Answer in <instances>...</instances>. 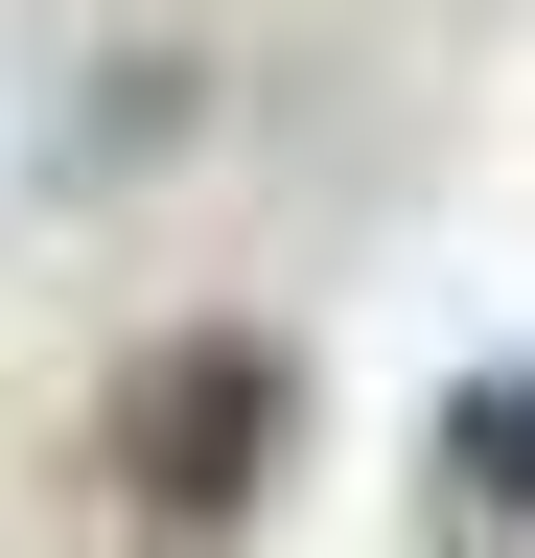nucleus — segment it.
<instances>
[{
	"mask_svg": "<svg viewBox=\"0 0 535 558\" xmlns=\"http://www.w3.org/2000/svg\"><path fill=\"white\" fill-rule=\"evenodd\" d=\"M280 349H256V326H163L141 349V373H117V418H94V465H117V512H141V535H233L256 512V488H280Z\"/></svg>",
	"mask_w": 535,
	"mask_h": 558,
	"instance_id": "obj_1",
	"label": "nucleus"
},
{
	"mask_svg": "<svg viewBox=\"0 0 535 558\" xmlns=\"http://www.w3.org/2000/svg\"><path fill=\"white\" fill-rule=\"evenodd\" d=\"M442 488L465 512H535V373H465L442 396Z\"/></svg>",
	"mask_w": 535,
	"mask_h": 558,
	"instance_id": "obj_2",
	"label": "nucleus"
}]
</instances>
